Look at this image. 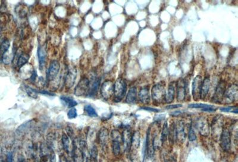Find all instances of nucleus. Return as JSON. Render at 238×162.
<instances>
[{"instance_id":"7","label":"nucleus","mask_w":238,"mask_h":162,"mask_svg":"<svg viewBox=\"0 0 238 162\" xmlns=\"http://www.w3.org/2000/svg\"><path fill=\"white\" fill-rule=\"evenodd\" d=\"M202 83V79L201 75H197L193 80L192 85V93L195 100L201 98V88Z\"/></svg>"},{"instance_id":"34","label":"nucleus","mask_w":238,"mask_h":162,"mask_svg":"<svg viewBox=\"0 0 238 162\" xmlns=\"http://www.w3.org/2000/svg\"><path fill=\"white\" fill-rule=\"evenodd\" d=\"M26 92L28 94V95L30 97H32L33 98H37V91L36 89H34L28 86H26Z\"/></svg>"},{"instance_id":"21","label":"nucleus","mask_w":238,"mask_h":162,"mask_svg":"<svg viewBox=\"0 0 238 162\" xmlns=\"http://www.w3.org/2000/svg\"><path fill=\"white\" fill-rule=\"evenodd\" d=\"M137 100V89L135 86L131 87L127 94L126 101L129 104H134Z\"/></svg>"},{"instance_id":"8","label":"nucleus","mask_w":238,"mask_h":162,"mask_svg":"<svg viewBox=\"0 0 238 162\" xmlns=\"http://www.w3.org/2000/svg\"><path fill=\"white\" fill-rule=\"evenodd\" d=\"M196 124V128L201 135L206 136L209 134V125L205 117H201L198 118Z\"/></svg>"},{"instance_id":"38","label":"nucleus","mask_w":238,"mask_h":162,"mask_svg":"<svg viewBox=\"0 0 238 162\" xmlns=\"http://www.w3.org/2000/svg\"><path fill=\"white\" fill-rule=\"evenodd\" d=\"M77 110L74 107L71 108L67 113V117L70 119H74L77 117Z\"/></svg>"},{"instance_id":"4","label":"nucleus","mask_w":238,"mask_h":162,"mask_svg":"<svg viewBox=\"0 0 238 162\" xmlns=\"http://www.w3.org/2000/svg\"><path fill=\"white\" fill-rule=\"evenodd\" d=\"M220 146L225 151H228L231 148V133L228 128H223L220 134Z\"/></svg>"},{"instance_id":"14","label":"nucleus","mask_w":238,"mask_h":162,"mask_svg":"<svg viewBox=\"0 0 238 162\" xmlns=\"http://www.w3.org/2000/svg\"><path fill=\"white\" fill-rule=\"evenodd\" d=\"M226 91V87H225V84L224 82H220L218 85H217L216 89L215 91L214 96H213V99L212 101L218 103L220 101H221L223 98L224 92Z\"/></svg>"},{"instance_id":"37","label":"nucleus","mask_w":238,"mask_h":162,"mask_svg":"<svg viewBox=\"0 0 238 162\" xmlns=\"http://www.w3.org/2000/svg\"><path fill=\"white\" fill-rule=\"evenodd\" d=\"M220 110L224 112H233L235 113H237V108L236 106H228L226 107H221Z\"/></svg>"},{"instance_id":"33","label":"nucleus","mask_w":238,"mask_h":162,"mask_svg":"<svg viewBox=\"0 0 238 162\" xmlns=\"http://www.w3.org/2000/svg\"><path fill=\"white\" fill-rule=\"evenodd\" d=\"M31 122V121H29L28 122H26V123H24L23 124H21L17 130V132L19 133H22L23 132H24V131H26L27 130H28V129H29L31 126V123H30Z\"/></svg>"},{"instance_id":"24","label":"nucleus","mask_w":238,"mask_h":162,"mask_svg":"<svg viewBox=\"0 0 238 162\" xmlns=\"http://www.w3.org/2000/svg\"><path fill=\"white\" fill-rule=\"evenodd\" d=\"M61 102L69 108H73L77 104V102L72 98L67 96H61L60 97Z\"/></svg>"},{"instance_id":"35","label":"nucleus","mask_w":238,"mask_h":162,"mask_svg":"<svg viewBox=\"0 0 238 162\" xmlns=\"http://www.w3.org/2000/svg\"><path fill=\"white\" fill-rule=\"evenodd\" d=\"M89 155L92 160H97V157H98V149L97 147L95 145H93L92 147L91 148L90 152H89Z\"/></svg>"},{"instance_id":"47","label":"nucleus","mask_w":238,"mask_h":162,"mask_svg":"<svg viewBox=\"0 0 238 162\" xmlns=\"http://www.w3.org/2000/svg\"><path fill=\"white\" fill-rule=\"evenodd\" d=\"M36 76H37V74H36V71H35V70H33V71H32V74H31V76H30V79H31V80L35 81V79H36Z\"/></svg>"},{"instance_id":"12","label":"nucleus","mask_w":238,"mask_h":162,"mask_svg":"<svg viewBox=\"0 0 238 162\" xmlns=\"http://www.w3.org/2000/svg\"><path fill=\"white\" fill-rule=\"evenodd\" d=\"M176 128L177 139L180 142H183L186 137L185 123L181 120L178 121L176 123Z\"/></svg>"},{"instance_id":"10","label":"nucleus","mask_w":238,"mask_h":162,"mask_svg":"<svg viewBox=\"0 0 238 162\" xmlns=\"http://www.w3.org/2000/svg\"><path fill=\"white\" fill-rule=\"evenodd\" d=\"M177 88V99L178 101H183L186 97V84L183 78H180L176 83Z\"/></svg>"},{"instance_id":"45","label":"nucleus","mask_w":238,"mask_h":162,"mask_svg":"<svg viewBox=\"0 0 238 162\" xmlns=\"http://www.w3.org/2000/svg\"><path fill=\"white\" fill-rule=\"evenodd\" d=\"M181 106H182V105H181V104L169 105H167V106H166V107H165V108H166V109H170V110H171V109H174V108H177L180 107H181Z\"/></svg>"},{"instance_id":"17","label":"nucleus","mask_w":238,"mask_h":162,"mask_svg":"<svg viewBox=\"0 0 238 162\" xmlns=\"http://www.w3.org/2000/svg\"><path fill=\"white\" fill-rule=\"evenodd\" d=\"M210 84H211L210 78L209 76H206L202 83L201 88V94H200L201 99H203L206 96L209 92V89L210 88Z\"/></svg>"},{"instance_id":"16","label":"nucleus","mask_w":238,"mask_h":162,"mask_svg":"<svg viewBox=\"0 0 238 162\" xmlns=\"http://www.w3.org/2000/svg\"><path fill=\"white\" fill-rule=\"evenodd\" d=\"M139 101L143 104H148L150 101V95L148 86L142 88L139 92Z\"/></svg>"},{"instance_id":"46","label":"nucleus","mask_w":238,"mask_h":162,"mask_svg":"<svg viewBox=\"0 0 238 162\" xmlns=\"http://www.w3.org/2000/svg\"><path fill=\"white\" fill-rule=\"evenodd\" d=\"M7 162H12V154L11 152H8L7 153Z\"/></svg>"},{"instance_id":"40","label":"nucleus","mask_w":238,"mask_h":162,"mask_svg":"<svg viewBox=\"0 0 238 162\" xmlns=\"http://www.w3.org/2000/svg\"><path fill=\"white\" fill-rule=\"evenodd\" d=\"M163 157L165 162H176L175 157L171 154H169L168 152L164 153Z\"/></svg>"},{"instance_id":"1","label":"nucleus","mask_w":238,"mask_h":162,"mask_svg":"<svg viewBox=\"0 0 238 162\" xmlns=\"http://www.w3.org/2000/svg\"><path fill=\"white\" fill-rule=\"evenodd\" d=\"M127 91V83L123 78H118L114 84V101H121L126 95Z\"/></svg>"},{"instance_id":"18","label":"nucleus","mask_w":238,"mask_h":162,"mask_svg":"<svg viewBox=\"0 0 238 162\" xmlns=\"http://www.w3.org/2000/svg\"><path fill=\"white\" fill-rule=\"evenodd\" d=\"M108 130L105 127H102L98 134V139L100 145L102 147H106L108 141Z\"/></svg>"},{"instance_id":"19","label":"nucleus","mask_w":238,"mask_h":162,"mask_svg":"<svg viewBox=\"0 0 238 162\" xmlns=\"http://www.w3.org/2000/svg\"><path fill=\"white\" fill-rule=\"evenodd\" d=\"M175 85L176 83L174 82H170L168 85L165 96V101L167 103H170L174 100L175 95Z\"/></svg>"},{"instance_id":"6","label":"nucleus","mask_w":238,"mask_h":162,"mask_svg":"<svg viewBox=\"0 0 238 162\" xmlns=\"http://www.w3.org/2000/svg\"><path fill=\"white\" fill-rule=\"evenodd\" d=\"M90 81L86 77H83L78 83L74 89V94L77 96H81L87 93Z\"/></svg>"},{"instance_id":"23","label":"nucleus","mask_w":238,"mask_h":162,"mask_svg":"<svg viewBox=\"0 0 238 162\" xmlns=\"http://www.w3.org/2000/svg\"><path fill=\"white\" fill-rule=\"evenodd\" d=\"M168 140L171 144L174 143V142L177 140L176 136V123H171L170 127H168Z\"/></svg>"},{"instance_id":"29","label":"nucleus","mask_w":238,"mask_h":162,"mask_svg":"<svg viewBox=\"0 0 238 162\" xmlns=\"http://www.w3.org/2000/svg\"><path fill=\"white\" fill-rule=\"evenodd\" d=\"M61 141L64 150L66 152H68L70 148V140H69V137L67 134L63 133L62 135Z\"/></svg>"},{"instance_id":"25","label":"nucleus","mask_w":238,"mask_h":162,"mask_svg":"<svg viewBox=\"0 0 238 162\" xmlns=\"http://www.w3.org/2000/svg\"><path fill=\"white\" fill-rule=\"evenodd\" d=\"M140 133L138 131H136L132 135L131 137V147H133V149H137L140 145Z\"/></svg>"},{"instance_id":"41","label":"nucleus","mask_w":238,"mask_h":162,"mask_svg":"<svg viewBox=\"0 0 238 162\" xmlns=\"http://www.w3.org/2000/svg\"><path fill=\"white\" fill-rule=\"evenodd\" d=\"M49 159L51 162H56V156L52 148L49 147Z\"/></svg>"},{"instance_id":"30","label":"nucleus","mask_w":238,"mask_h":162,"mask_svg":"<svg viewBox=\"0 0 238 162\" xmlns=\"http://www.w3.org/2000/svg\"><path fill=\"white\" fill-rule=\"evenodd\" d=\"M111 136L112 141H118L120 143L121 142H122L121 134L118 130L116 129L112 130L111 133Z\"/></svg>"},{"instance_id":"11","label":"nucleus","mask_w":238,"mask_h":162,"mask_svg":"<svg viewBox=\"0 0 238 162\" xmlns=\"http://www.w3.org/2000/svg\"><path fill=\"white\" fill-rule=\"evenodd\" d=\"M60 68V64L58 61H52L47 73V79L49 81L54 80L58 74Z\"/></svg>"},{"instance_id":"43","label":"nucleus","mask_w":238,"mask_h":162,"mask_svg":"<svg viewBox=\"0 0 238 162\" xmlns=\"http://www.w3.org/2000/svg\"><path fill=\"white\" fill-rule=\"evenodd\" d=\"M65 130H66V132H67V135H68V136L70 138H71L73 136V133H74L73 129L70 126H67Z\"/></svg>"},{"instance_id":"49","label":"nucleus","mask_w":238,"mask_h":162,"mask_svg":"<svg viewBox=\"0 0 238 162\" xmlns=\"http://www.w3.org/2000/svg\"><path fill=\"white\" fill-rule=\"evenodd\" d=\"M60 162H68V161L64 155H61L60 157Z\"/></svg>"},{"instance_id":"9","label":"nucleus","mask_w":238,"mask_h":162,"mask_svg":"<svg viewBox=\"0 0 238 162\" xmlns=\"http://www.w3.org/2000/svg\"><path fill=\"white\" fill-rule=\"evenodd\" d=\"M72 157L74 162H83L84 159L83 153L79 145V141L76 138L73 142Z\"/></svg>"},{"instance_id":"31","label":"nucleus","mask_w":238,"mask_h":162,"mask_svg":"<svg viewBox=\"0 0 238 162\" xmlns=\"http://www.w3.org/2000/svg\"><path fill=\"white\" fill-rule=\"evenodd\" d=\"M84 111L87 113V115L90 117H97L98 114L95 110L90 105H86L84 106Z\"/></svg>"},{"instance_id":"36","label":"nucleus","mask_w":238,"mask_h":162,"mask_svg":"<svg viewBox=\"0 0 238 162\" xmlns=\"http://www.w3.org/2000/svg\"><path fill=\"white\" fill-rule=\"evenodd\" d=\"M188 138H189V140L190 141H193L196 139V135L195 132L192 125H190L189 129Z\"/></svg>"},{"instance_id":"44","label":"nucleus","mask_w":238,"mask_h":162,"mask_svg":"<svg viewBox=\"0 0 238 162\" xmlns=\"http://www.w3.org/2000/svg\"><path fill=\"white\" fill-rule=\"evenodd\" d=\"M141 109H143L147 111H154V112H159V110L156 108H151V107H142L140 108Z\"/></svg>"},{"instance_id":"5","label":"nucleus","mask_w":238,"mask_h":162,"mask_svg":"<svg viewBox=\"0 0 238 162\" xmlns=\"http://www.w3.org/2000/svg\"><path fill=\"white\" fill-rule=\"evenodd\" d=\"M100 91L104 99H108L114 94V83L110 80L105 81L101 86Z\"/></svg>"},{"instance_id":"3","label":"nucleus","mask_w":238,"mask_h":162,"mask_svg":"<svg viewBox=\"0 0 238 162\" xmlns=\"http://www.w3.org/2000/svg\"><path fill=\"white\" fill-rule=\"evenodd\" d=\"M237 84H231L228 86L227 89H226L224 96L223 100L226 103H231L237 99Z\"/></svg>"},{"instance_id":"26","label":"nucleus","mask_w":238,"mask_h":162,"mask_svg":"<svg viewBox=\"0 0 238 162\" xmlns=\"http://www.w3.org/2000/svg\"><path fill=\"white\" fill-rule=\"evenodd\" d=\"M10 46V42L8 39H4L0 44V57L2 58L3 55L8 51Z\"/></svg>"},{"instance_id":"22","label":"nucleus","mask_w":238,"mask_h":162,"mask_svg":"<svg viewBox=\"0 0 238 162\" xmlns=\"http://www.w3.org/2000/svg\"><path fill=\"white\" fill-rule=\"evenodd\" d=\"M37 55H38L39 67H40V69H43L45 66V64L46 55V51H45L44 47L39 46L38 49H37Z\"/></svg>"},{"instance_id":"32","label":"nucleus","mask_w":238,"mask_h":162,"mask_svg":"<svg viewBox=\"0 0 238 162\" xmlns=\"http://www.w3.org/2000/svg\"><path fill=\"white\" fill-rule=\"evenodd\" d=\"M112 152L113 154L115 155H118L120 153V142L118 141H112Z\"/></svg>"},{"instance_id":"39","label":"nucleus","mask_w":238,"mask_h":162,"mask_svg":"<svg viewBox=\"0 0 238 162\" xmlns=\"http://www.w3.org/2000/svg\"><path fill=\"white\" fill-rule=\"evenodd\" d=\"M210 105L208 104H202V103H196V104H191L189 105V108H202L203 109L205 108H206L209 107Z\"/></svg>"},{"instance_id":"2","label":"nucleus","mask_w":238,"mask_h":162,"mask_svg":"<svg viewBox=\"0 0 238 162\" xmlns=\"http://www.w3.org/2000/svg\"><path fill=\"white\" fill-rule=\"evenodd\" d=\"M165 83L164 82H158L154 85L152 88V98L154 102L161 103L163 101H165Z\"/></svg>"},{"instance_id":"15","label":"nucleus","mask_w":238,"mask_h":162,"mask_svg":"<svg viewBox=\"0 0 238 162\" xmlns=\"http://www.w3.org/2000/svg\"><path fill=\"white\" fill-rule=\"evenodd\" d=\"M131 137H132V134L129 129H126L123 130V133L121 134L122 142L123 144L125 150L127 151H130L131 148Z\"/></svg>"},{"instance_id":"42","label":"nucleus","mask_w":238,"mask_h":162,"mask_svg":"<svg viewBox=\"0 0 238 162\" xmlns=\"http://www.w3.org/2000/svg\"><path fill=\"white\" fill-rule=\"evenodd\" d=\"M130 157H131V159L132 160L133 162H140L139 156L137 155V154H136L134 152H132Z\"/></svg>"},{"instance_id":"27","label":"nucleus","mask_w":238,"mask_h":162,"mask_svg":"<svg viewBox=\"0 0 238 162\" xmlns=\"http://www.w3.org/2000/svg\"><path fill=\"white\" fill-rule=\"evenodd\" d=\"M29 59V55L26 53H22L18 58L17 65L19 68L24 66Z\"/></svg>"},{"instance_id":"48","label":"nucleus","mask_w":238,"mask_h":162,"mask_svg":"<svg viewBox=\"0 0 238 162\" xmlns=\"http://www.w3.org/2000/svg\"><path fill=\"white\" fill-rule=\"evenodd\" d=\"M37 92H39V93H41V94H45V95H52V96L55 95L54 94L49 92H48L47 91H37Z\"/></svg>"},{"instance_id":"13","label":"nucleus","mask_w":238,"mask_h":162,"mask_svg":"<svg viewBox=\"0 0 238 162\" xmlns=\"http://www.w3.org/2000/svg\"><path fill=\"white\" fill-rule=\"evenodd\" d=\"M77 76L76 69L74 67L69 68L65 77V85L67 88H71L75 82Z\"/></svg>"},{"instance_id":"20","label":"nucleus","mask_w":238,"mask_h":162,"mask_svg":"<svg viewBox=\"0 0 238 162\" xmlns=\"http://www.w3.org/2000/svg\"><path fill=\"white\" fill-rule=\"evenodd\" d=\"M101 82L100 78H96L92 80V83H89V86L87 91V95L89 97H92L96 94Z\"/></svg>"},{"instance_id":"28","label":"nucleus","mask_w":238,"mask_h":162,"mask_svg":"<svg viewBox=\"0 0 238 162\" xmlns=\"http://www.w3.org/2000/svg\"><path fill=\"white\" fill-rule=\"evenodd\" d=\"M168 126L167 122L165 121L163 124L162 129L161 133L160 140H161V142L163 143L165 141H166L167 137H168Z\"/></svg>"}]
</instances>
